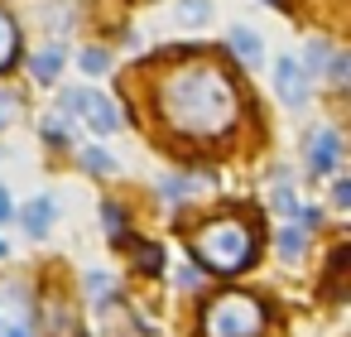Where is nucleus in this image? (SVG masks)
Segmentation results:
<instances>
[{
  "label": "nucleus",
  "instance_id": "b1692460",
  "mask_svg": "<svg viewBox=\"0 0 351 337\" xmlns=\"http://www.w3.org/2000/svg\"><path fill=\"white\" fill-rule=\"evenodd\" d=\"M10 217H15V198H10V188H5V183H0V226H5Z\"/></svg>",
  "mask_w": 351,
  "mask_h": 337
},
{
  "label": "nucleus",
  "instance_id": "f257e3e1",
  "mask_svg": "<svg viewBox=\"0 0 351 337\" xmlns=\"http://www.w3.org/2000/svg\"><path fill=\"white\" fill-rule=\"evenodd\" d=\"M159 111L178 135H193V140L226 135L236 121V82L212 63H188L164 82Z\"/></svg>",
  "mask_w": 351,
  "mask_h": 337
},
{
  "label": "nucleus",
  "instance_id": "20e7f679",
  "mask_svg": "<svg viewBox=\"0 0 351 337\" xmlns=\"http://www.w3.org/2000/svg\"><path fill=\"white\" fill-rule=\"evenodd\" d=\"M63 106H68L73 116H82V121H87V130H97V135H116V130H121V111H116V102H111V97H101V92L77 87V92H68V97H63Z\"/></svg>",
  "mask_w": 351,
  "mask_h": 337
},
{
  "label": "nucleus",
  "instance_id": "1a4fd4ad",
  "mask_svg": "<svg viewBox=\"0 0 351 337\" xmlns=\"http://www.w3.org/2000/svg\"><path fill=\"white\" fill-rule=\"evenodd\" d=\"M226 44H231V54H236L245 68H260V58H265V44H260V34H255V30L236 25V30L226 34Z\"/></svg>",
  "mask_w": 351,
  "mask_h": 337
},
{
  "label": "nucleus",
  "instance_id": "aec40b11",
  "mask_svg": "<svg viewBox=\"0 0 351 337\" xmlns=\"http://www.w3.org/2000/svg\"><path fill=\"white\" fill-rule=\"evenodd\" d=\"M44 140L63 145V140H68V121H63V116H49V121H44Z\"/></svg>",
  "mask_w": 351,
  "mask_h": 337
},
{
  "label": "nucleus",
  "instance_id": "dca6fc26",
  "mask_svg": "<svg viewBox=\"0 0 351 337\" xmlns=\"http://www.w3.org/2000/svg\"><path fill=\"white\" fill-rule=\"evenodd\" d=\"M327 54H332V49H327V39H313V44H308V58H303V73H313V78H317V73L327 68Z\"/></svg>",
  "mask_w": 351,
  "mask_h": 337
},
{
  "label": "nucleus",
  "instance_id": "f3484780",
  "mask_svg": "<svg viewBox=\"0 0 351 337\" xmlns=\"http://www.w3.org/2000/svg\"><path fill=\"white\" fill-rule=\"evenodd\" d=\"M101 222H106L111 236H125V212H121L116 202H101Z\"/></svg>",
  "mask_w": 351,
  "mask_h": 337
},
{
  "label": "nucleus",
  "instance_id": "393cba45",
  "mask_svg": "<svg viewBox=\"0 0 351 337\" xmlns=\"http://www.w3.org/2000/svg\"><path fill=\"white\" fill-rule=\"evenodd\" d=\"M332 202H337V207H351V183H346V178L332 183Z\"/></svg>",
  "mask_w": 351,
  "mask_h": 337
},
{
  "label": "nucleus",
  "instance_id": "f8f14e48",
  "mask_svg": "<svg viewBox=\"0 0 351 337\" xmlns=\"http://www.w3.org/2000/svg\"><path fill=\"white\" fill-rule=\"evenodd\" d=\"M15 54H20V30H15L10 15H0V68H10Z\"/></svg>",
  "mask_w": 351,
  "mask_h": 337
},
{
  "label": "nucleus",
  "instance_id": "bb28decb",
  "mask_svg": "<svg viewBox=\"0 0 351 337\" xmlns=\"http://www.w3.org/2000/svg\"><path fill=\"white\" fill-rule=\"evenodd\" d=\"M269 5H284V0H269Z\"/></svg>",
  "mask_w": 351,
  "mask_h": 337
},
{
  "label": "nucleus",
  "instance_id": "4be33fe9",
  "mask_svg": "<svg viewBox=\"0 0 351 337\" xmlns=\"http://www.w3.org/2000/svg\"><path fill=\"white\" fill-rule=\"evenodd\" d=\"M135 246H140V265L145 270H164V251H149L145 241H135Z\"/></svg>",
  "mask_w": 351,
  "mask_h": 337
},
{
  "label": "nucleus",
  "instance_id": "412c9836",
  "mask_svg": "<svg viewBox=\"0 0 351 337\" xmlns=\"http://www.w3.org/2000/svg\"><path fill=\"white\" fill-rule=\"evenodd\" d=\"M15 111H20V102H15L10 92H0V130H5V126L15 121Z\"/></svg>",
  "mask_w": 351,
  "mask_h": 337
},
{
  "label": "nucleus",
  "instance_id": "0eeeda50",
  "mask_svg": "<svg viewBox=\"0 0 351 337\" xmlns=\"http://www.w3.org/2000/svg\"><path fill=\"white\" fill-rule=\"evenodd\" d=\"M303 150H308V169H313V174H332L337 159H341V135H337L332 126H317Z\"/></svg>",
  "mask_w": 351,
  "mask_h": 337
},
{
  "label": "nucleus",
  "instance_id": "423d86ee",
  "mask_svg": "<svg viewBox=\"0 0 351 337\" xmlns=\"http://www.w3.org/2000/svg\"><path fill=\"white\" fill-rule=\"evenodd\" d=\"M274 92H279V102H284L289 111H298V106L308 102V73H303L298 58H279V63H274Z\"/></svg>",
  "mask_w": 351,
  "mask_h": 337
},
{
  "label": "nucleus",
  "instance_id": "a211bd4d",
  "mask_svg": "<svg viewBox=\"0 0 351 337\" xmlns=\"http://www.w3.org/2000/svg\"><path fill=\"white\" fill-rule=\"evenodd\" d=\"M87 294L101 303V299H111V275H101V270H92L87 275Z\"/></svg>",
  "mask_w": 351,
  "mask_h": 337
},
{
  "label": "nucleus",
  "instance_id": "ddd939ff",
  "mask_svg": "<svg viewBox=\"0 0 351 337\" xmlns=\"http://www.w3.org/2000/svg\"><path fill=\"white\" fill-rule=\"evenodd\" d=\"M82 169H87V174H97V178H106V174H116L121 164H116L106 150H97V145H92V150H82Z\"/></svg>",
  "mask_w": 351,
  "mask_h": 337
},
{
  "label": "nucleus",
  "instance_id": "4468645a",
  "mask_svg": "<svg viewBox=\"0 0 351 337\" xmlns=\"http://www.w3.org/2000/svg\"><path fill=\"white\" fill-rule=\"evenodd\" d=\"M274 246H279V255L293 265V260H303V231L298 226H284L279 236H274Z\"/></svg>",
  "mask_w": 351,
  "mask_h": 337
},
{
  "label": "nucleus",
  "instance_id": "7ed1b4c3",
  "mask_svg": "<svg viewBox=\"0 0 351 337\" xmlns=\"http://www.w3.org/2000/svg\"><path fill=\"white\" fill-rule=\"evenodd\" d=\"M265 323H269L265 318V303L255 294H241V289L217 294L207 303V313H202V332L207 337H260Z\"/></svg>",
  "mask_w": 351,
  "mask_h": 337
},
{
  "label": "nucleus",
  "instance_id": "39448f33",
  "mask_svg": "<svg viewBox=\"0 0 351 337\" xmlns=\"http://www.w3.org/2000/svg\"><path fill=\"white\" fill-rule=\"evenodd\" d=\"M0 337H34L29 299L20 289H0Z\"/></svg>",
  "mask_w": 351,
  "mask_h": 337
},
{
  "label": "nucleus",
  "instance_id": "2eb2a0df",
  "mask_svg": "<svg viewBox=\"0 0 351 337\" xmlns=\"http://www.w3.org/2000/svg\"><path fill=\"white\" fill-rule=\"evenodd\" d=\"M77 63H82V73H92V78L111 73V54H106V49H82V54H77Z\"/></svg>",
  "mask_w": 351,
  "mask_h": 337
},
{
  "label": "nucleus",
  "instance_id": "9b49d317",
  "mask_svg": "<svg viewBox=\"0 0 351 337\" xmlns=\"http://www.w3.org/2000/svg\"><path fill=\"white\" fill-rule=\"evenodd\" d=\"M212 20V0H178V25L183 30H202Z\"/></svg>",
  "mask_w": 351,
  "mask_h": 337
},
{
  "label": "nucleus",
  "instance_id": "a878e982",
  "mask_svg": "<svg viewBox=\"0 0 351 337\" xmlns=\"http://www.w3.org/2000/svg\"><path fill=\"white\" fill-rule=\"evenodd\" d=\"M5 255H10V246H5V241H0V260H5Z\"/></svg>",
  "mask_w": 351,
  "mask_h": 337
},
{
  "label": "nucleus",
  "instance_id": "9d476101",
  "mask_svg": "<svg viewBox=\"0 0 351 337\" xmlns=\"http://www.w3.org/2000/svg\"><path fill=\"white\" fill-rule=\"evenodd\" d=\"M29 73H34L39 82H53V78L63 73V49H58V44H49V49H39V54L29 58Z\"/></svg>",
  "mask_w": 351,
  "mask_h": 337
},
{
  "label": "nucleus",
  "instance_id": "6e6552de",
  "mask_svg": "<svg viewBox=\"0 0 351 337\" xmlns=\"http://www.w3.org/2000/svg\"><path fill=\"white\" fill-rule=\"evenodd\" d=\"M20 222H25V231H29L34 241H39V236H49V231H53V222H58V207H53V198H34V202H25Z\"/></svg>",
  "mask_w": 351,
  "mask_h": 337
},
{
  "label": "nucleus",
  "instance_id": "f03ea898",
  "mask_svg": "<svg viewBox=\"0 0 351 337\" xmlns=\"http://www.w3.org/2000/svg\"><path fill=\"white\" fill-rule=\"evenodd\" d=\"M193 260H202L217 275H236L255 260V226L245 217H217L193 231Z\"/></svg>",
  "mask_w": 351,
  "mask_h": 337
},
{
  "label": "nucleus",
  "instance_id": "6ab92c4d",
  "mask_svg": "<svg viewBox=\"0 0 351 337\" xmlns=\"http://www.w3.org/2000/svg\"><path fill=\"white\" fill-rule=\"evenodd\" d=\"M327 63H332V82L346 87V82H351V63H346V54H327Z\"/></svg>",
  "mask_w": 351,
  "mask_h": 337
},
{
  "label": "nucleus",
  "instance_id": "5701e85b",
  "mask_svg": "<svg viewBox=\"0 0 351 337\" xmlns=\"http://www.w3.org/2000/svg\"><path fill=\"white\" fill-rule=\"evenodd\" d=\"M274 212H284V217H289V212H298V202H293V193H289L284 183H279V193H274Z\"/></svg>",
  "mask_w": 351,
  "mask_h": 337
}]
</instances>
